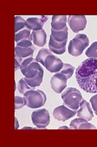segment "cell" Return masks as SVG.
<instances>
[{"instance_id": "4316f807", "label": "cell", "mask_w": 97, "mask_h": 147, "mask_svg": "<svg viewBox=\"0 0 97 147\" xmlns=\"http://www.w3.org/2000/svg\"><path fill=\"white\" fill-rule=\"evenodd\" d=\"M86 121V119L81 118H78L73 119L70 124V129H78L79 126L81 125V123Z\"/></svg>"}, {"instance_id": "5b68a950", "label": "cell", "mask_w": 97, "mask_h": 147, "mask_svg": "<svg viewBox=\"0 0 97 147\" xmlns=\"http://www.w3.org/2000/svg\"><path fill=\"white\" fill-rule=\"evenodd\" d=\"M31 117L32 123L39 129L46 128L50 123L49 113L45 109L34 111L32 113Z\"/></svg>"}, {"instance_id": "44dd1931", "label": "cell", "mask_w": 97, "mask_h": 147, "mask_svg": "<svg viewBox=\"0 0 97 147\" xmlns=\"http://www.w3.org/2000/svg\"><path fill=\"white\" fill-rule=\"evenodd\" d=\"M75 67L72 66V65L67 63H64L63 68L59 72V73L62 74L64 76H65L67 79H69L72 76L73 71H74Z\"/></svg>"}, {"instance_id": "f546056e", "label": "cell", "mask_w": 97, "mask_h": 147, "mask_svg": "<svg viewBox=\"0 0 97 147\" xmlns=\"http://www.w3.org/2000/svg\"><path fill=\"white\" fill-rule=\"evenodd\" d=\"M21 67L20 64L18 63V61L16 60V59H15V71H16L18 69H19Z\"/></svg>"}, {"instance_id": "3957f363", "label": "cell", "mask_w": 97, "mask_h": 147, "mask_svg": "<svg viewBox=\"0 0 97 147\" xmlns=\"http://www.w3.org/2000/svg\"><path fill=\"white\" fill-rule=\"evenodd\" d=\"M89 44V40L85 34H78L69 42V53L73 57L81 55Z\"/></svg>"}, {"instance_id": "2e32d148", "label": "cell", "mask_w": 97, "mask_h": 147, "mask_svg": "<svg viewBox=\"0 0 97 147\" xmlns=\"http://www.w3.org/2000/svg\"><path fill=\"white\" fill-rule=\"evenodd\" d=\"M43 71V69L40 66V64L36 61L31 63L27 67L25 74V79H31L38 74L40 71Z\"/></svg>"}, {"instance_id": "83f0119b", "label": "cell", "mask_w": 97, "mask_h": 147, "mask_svg": "<svg viewBox=\"0 0 97 147\" xmlns=\"http://www.w3.org/2000/svg\"><path fill=\"white\" fill-rule=\"evenodd\" d=\"M90 102L91 103L94 113L97 115V94L92 96L90 99Z\"/></svg>"}, {"instance_id": "e0dca14e", "label": "cell", "mask_w": 97, "mask_h": 147, "mask_svg": "<svg viewBox=\"0 0 97 147\" xmlns=\"http://www.w3.org/2000/svg\"><path fill=\"white\" fill-rule=\"evenodd\" d=\"M50 36L58 42H62L65 40H67L68 28L66 26L64 29L59 31H56L51 29V34H50Z\"/></svg>"}, {"instance_id": "4fadbf2b", "label": "cell", "mask_w": 97, "mask_h": 147, "mask_svg": "<svg viewBox=\"0 0 97 147\" xmlns=\"http://www.w3.org/2000/svg\"><path fill=\"white\" fill-rule=\"evenodd\" d=\"M67 41V40H65L62 42H58L57 41L55 40L51 36H50L49 43V49L50 51L56 54H58V55L63 54L66 52Z\"/></svg>"}, {"instance_id": "8fae6325", "label": "cell", "mask_w": 97, "mask_h": 147, "mask_svg": "<svg viewBox=\"0 0 97 147\" xmlns=\"http://www.w3.org/2000/svg\"><path fill=\"white\" fill-rule=\"evenodd\" d=\"M47 20L48 17L46 16L28 18L26 20V27L30 30H39L43 29V26Z\"/></svg>"}, {"instance_id": "cb8c5ba5", "label": "cell", "mask_w": 97, "mask_h": 147, "mask_svg": "<svg viewBox=\"0 0 97 147\" xmlns=\"http://www.w3.org/2000/svg\"><path fill=\"white\" fill-rule=\"evenodd\" d=\"M86 55L89 58L97 59V42L92 43L86 51Z\"/></svg>"}, {"instance_id": "ffe728a7", "label": "cell", "mask_w": 97, "mask_h": 147, "mask_svg": "<svg viewBox=\"0 0 97 147\" xmlns=\"http://www.w3.org/2000/svg\"><path fill=\"white\" fill-rule=\"evenodd\" d=\"M51 54H52L51 51L48 50V49H46V48L41 49L39 51L38 55H36L35 60L38 63H41L44 66L45 59L49 56V55Z\"/></svg>"}, {"instance_id": "9c48e42d", "label": "cell", "mask_w": 97, "mask_h": 147, "mask_svg": "<svg viewBox=\"0 0 97 147\" xmlns=\"http://www.w3.org/2000/svg\"><path fill=\"white\" fill-rule=\"evenodd\" d=\"M64 63L57 57L53 54L49 55L45 59L44 66L52 73H58L63 67Z\"/></svg>"}, {"instance_id": "277c9868", "label": "cell", "mask_w": 97, "mask_h": 147, "mask_svg": "<svg viewBox=\"0 0 97 147\" xmlns=\"http://www.w3.org/2000/svg\"><path fill=\"white\" fill-rule=\"evenodd\" d=\"M24 98L27 106L31 109L43 107L47 100L44 92L39 90H32L27 91L24 94Z\"/></svg>"}, {"instance_id": "7c38bea8", "label": "cell", "mask_w": 97, "mask_h": 147, "mask_svg": "<svg viewBox=\"0 0 97 147\" xmlns=\"http://www.w3.org/2000/svg\"><path fill=\"white\" fill-rule=\"evenodd\" d=\"M31 39L34 45L38 47H43L46 43L47 35L43 29L33 31L31 33Z\"/></svg>"}, {"instance_id": "7a4b0ae2", "label": "cell", "mask_w": 97, "mask_h": 147, "mask_svg": "<svg viewBox=\"0 0 97 147\" xmlns=\"http://www.w3.org/2000/svg\"><path fill=\"white\" fill-rule=\"evenodd\" d=\"M63 105L72 110L77 111L83 99L79 90L75 88H68L61 94Z\"/></svg>"}, {"instance_id": "52a82bcc", "label": "cell", "mask_w": 97, "mask_h": 147, "mask_svg": "<svg viewBox=\"0 0 97 147\" xmlns=\"http://www.w3.org/2000/svg\"><path fill=\"white\" fill-rule=\"evenodd\" d=\"M77 111L72 110L65 105H60L55 108L53 112V117L58 121H65L74 117Z\"/></svg>"}, {"instance_id": "d6986e66", "label": "cell", "mask_w": 97, "mask_h": 147, "mask_svg": "<svg viewBox=\"0 0 97 147\" xmlns=\"http://www.w3.org/2000/svg\"><path fill=\"white\" fill-rule=\"evenodd\" d=\"M24 40H32L30 30L27 28L18 31L15 35V40L16 43Z\"/></svg>"}, {"instance_id": "5bb4252c", "label": "cell", "mask_w": 97, "mask_h": 147, "mask_svg": "<svg viewBox=\"0 0 97 147\" xmlns=\"http://www.w3.org/2000/svg\"><path fill=\"white\" fill-rule=\"evenodd\" d=\"M67 20L66 16H52L51 22L52 29L56 31H59L64 29L67 26Z\"/></svg>"}, {"instance_id": "d4e9b609", "label": "cell", "mask_w": 97, "mask_h": 147, "mask_svg": "<svg viewBox=\"0 0 97 147\" xmlns=\"http://www.w3.org/2000/svg\"><path fill=\"white\" fill-rule=\"evenodd\" d=\"M34 61H35V59L32 57H29V58H26L24 59V60L22 61V62L21 64V67H20V70H21L23 76H25V74H26L27 67L29 66V65L31 63H32Z\"/></svg>"}, {"instance_id": "ba28073f", "label": "cell", "mask_w": 97, "mask_h": 147, "mask_svg": "<svg viewBox=\"0 0 97 147\" xmlns=\"http://www.w3.org/2000/svg\"><path fill=\"white\" fill-rule=\"evenodd\" d=\"M67 78L59 72L53 75L50 79L52 89L56 93H61L67 86Z\"/></svg>"}, {"instance_id": "7402d4cb", "label": "cell", "mask_w": 97, "mask_h": 147, "mask_svg": "<svg viewBox=\"0 0 97 147\" xmlns=\"http://www.w3.org/2000/svg\"><path fill=\"white\" fill-rule=\"evenodd\" d=\"M17 88L18 91L22 94H24L27 91L35 89V88H32V87H30L28 84H27V83L26 82L24 79H21L19 82H18Z\"/></svg>"}, {"instance_id": "8992f818", "label": "cell", "mask_w": 97, "mask_h": 147, "mask_svg": "<svg viewBox=\"0 0 97 147\" xmlns=\"http://www.w3.org/2000/svg\"><path fill=\"white\" fill-rule=\"evenodd\" d=\"M68 24L73 33H78L85 29L87 20L84 16H70L68 18Z\"/></svg>"}, {"instance_id": "9a60e30c", "label": "cell", "mask_w": 97, "mask_h": 147, "mask_svg": "<svg viewBox=\"0 0 97 147\" xmlns=\"http://www.w3.org/2000/svg\"><path fill=\"white\" fill-rule=\"evenodd\" d=\"M35 49L33 45L29 47H20V46L16 45L15 48V57L20 58L32 57Z\"/></svg>"}, {"instance_id": "484cf974", "label": "cell", "mask_w": 97, "mask_h": 147, "mask_svg": "<svg viewBox=\"0 0 97 147\" xmlns=\"http://www.w3.org/2000/svg\"><path fill=\"white\" fill-rule=\"evenodd\" d=\"M26 105V100L24 98L20 97V96H16L15 97V109H20L22 108L24 105Z\"/></svg>"}, {"instance_id": "4dcf8cb0", "label": "cell", "mask_w": 97, "mask_h": 147, "mask_svg": "<svg viewBox=\"0 0 97 147\" xmlns=\"http://www.w3.org/2000/svg\"><path fill=\"white\" fill-rule=\"evenodd\" d=\"M15 129H18V127H19V123H18V119H17V118H16V117L15 118Z\"/></svg>"}, {"instance_id": "ac0fdd59", "label": "cell", "mask_w": 97, "mask_h": 147, "mask_svg": "<svg viewBox=\"0 0 97 147\" xmlns=\"http://www.w3.org/2000/svg\"><path fill=\"white\" fill-rule=\"evenodd\" d=\"M43 76H44V71H40L38 74L36 76H35L33 78H31V79H25V80L27 83L30 87L32 88H35V87L39 86L41 83L43 82Z\"/></svg>"}, {"instance_id": "f1b7e54d", "label": "cell", "mask_w": 97, "mask_h": 147, "mask_svg": "<svg viewBox=\"0 0 97 147\" xmlns=\"http://www.w3.org/2000/svg\"><path fill=\"white\" fill-rule=\"evenodd\" d=\"M17 46H20V47H29L30 46H32V40H24L20 41V42L16 43Z\"/></svg>"}, {"instance_id": "6da1fadb", "label": "cell", "mask_w": 97, "mask_h": 147, "mask_svg": "<svg viewBox=\"0 0 97 147\" xmlns=\"http://www.w3.org/2000/svg\"><path fill=\"white\" fill-rule=\"evenodd\" d=\"M76 79L80 87L89 93H97V59L83 61L76 70Z\"/></svg>"}, {"instance_id": "30bf717a", "label": "cell", "mask_w": 97, "mask_h": 147, "mask_svg": "<svg viewBox=\"0 0 97 147\" xmlns=\"http://www.w3.org/2000/svg\"><path fill=\"white\" fill-rule=\"evenodd\" d=\"M77 117L86 119L87 121H91L94 118V113L89 102L83 99L80 104V107L77 112Z\"/></svg>"}, {"instance_id": "603a6c76", "label": "cell", "mask_w": 97, "mask_h": 147, "mask_svg": "<svg viewBox=\"0 0 97 147\" xmlns=\"http://www.w3.org/2000/svg\"><path fill=\"white\" fill-rule=\"evenodd\" d=\"M15 32L18 33L26 27V20L21 16H15Z\"/></svg>"}]
</instances>
